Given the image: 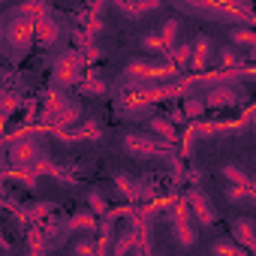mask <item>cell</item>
I'll list each match as a JSON object with an SVG mask.
<instances>
[{
  "label": "cell",
  "instance_id": "6da1fadb",
  "mask_svg": "<svg viewBox=\"0 0 256 256\" xmlns=\"http://www.w3.org/2000/svg\"><path fill=\"white\" fill-rule=\"evenodd\" d=\"M36 6H16L4 16V28H0V36H4V46L10 52L12 60H22L34 46H36Z\"/></svg>",
  "mask_w": 256,
  "mask_h": 256
},
{
  "label": "cell",
  "instance_id": "7a4b0ae2",
  "mask_svg": "<svg viewBox=\"0 0 256 256\" xmlns=\"http://www.w3.org/2000/svg\"><path fill=\"white\" fill-rule=\"evenodd\" d=\"M175 10L208 18V22H223V24H256V16L250 10V4H226V0H208V4H187V0H178Z\"/></svg>",
  "mask_w": 256,
  "mask_h": 256
},
{
  "label": "cell",
  "instance_id": "3957f363",
  "mask_svg": "<svg viewBox=\"0 0 256 256\" xmlns=\"http://www.w3.org/2000/svg\"><path fill=\"white\" fill-rule=\"evenodd\" d=\"M178 82V66L169 64H157V60H130L124 66V88L126 90H139V88H154V84H169Z\"/></svg>",
  "mask_w": 256,
  "mask_h": 256
},
{
  "label": "cell",
  "instance_id": "277c9868",
  "mask_svg": "<svg viewBox=\"0 0 256 256\" xmlns=\"http://www.w3.org/2000/svg\"><path fill=\"white\" fill-rule=\"evenodd\" d=\"M84 66H88V58H84L78 48H66V52H60V54L54 58V64H52V88L66 94L70 88L82 84V82L88 78Z\"/></svg>",
  "mask_w": 256,
  "mask_h": 256
},
{
  "label": "cell",
  "instance_id": "5b68a950",
  "mask_svg": "<svg viewBox=\"0 0 256 256\" xmlns=\"http://www.w3.org/2000/svg\"><path fill=\"white\" fill-rule=\"evenodd\" d=\"M124 151L130 157H139V160H172L175 157L169 142L151 139V136H142V133H126L124 136Z\"/></svg>",
  "mask_w": 256,
  "mask_h": 256
},
{
  "label": "cell",
  "instance_id": "8992f818",
  "mask_svg": "<svg viewBox=\"0 0 256 256\" xmlns=\"http://www.w3.org/2000/svg\"><path fill=\"white\" fill-rule=\"evenodd\" d=\"M172 235H175V241H178L184 250L196 247V238H199V220L193 217V211H190V205H187L184 199H175V211H172Z\"/></svg>",
  "mask_w": 256,
  "mask_h": 256
},
{
  "label": "cell",
  "instance_id": "52a82bcc",
  "mask_svg": "<svg viewBox=\"0 0 256 256\" xmlns=\"http://www.w3.org/2000/svg\"><path fill=\"white\" fill-rule=\"evenodd\" d=\"M42 148L34 136H22L16 142H10V163L12 169H36L40 160H42Z\"/></svg>",
  "mask_w": 256,
  "mask_h": 256
},
{
  "label": "cell",
  "instance_id": "ba28073f",
  "mask_svg": "<svg viewBox=\"0 0 256 256\" xmlns=\"http://www.w3.org/2000/svg\"><path fill=\"white\" fill-rule=\"evenodd\" d=\"M70 106H72V96H66L64 90H46V96H42V112H40V120L46 124V126H60L64 124V118H66V112H70Z\"/></svg>",
  "mask_w": 256,
  "mask_h": 256
},
{
  "label": "cell",
  "instance_id": "9c48e42d",
  "mask_svg": "<svg viewBox=\"0 0 256 256\" xmlns=\"http://www.w3.org/2000/svg\"><path fill=\"white\" fill-rule=\"evenodd\" d=\"M58 40H60V24L54 22L48 6L40 4V12H36V42L40 46H54Z\"/></svg>",
  "mask_w": 256,
  "mask_h": 256
},
{
  "label": "cell",
  "instance_id": "30bf717a",
  "mask_svg": "<svg viewBox=\"0 0 256 256\" xmlns=\"http://www.w3.org/2000/svg\"><path fill=\"white\" fill-rule=\"evenodd\" d=\"M114 112L124 118V120H142V118H157V112H154V106H145V102H136L133 96H126V94H120L118 96V102H114Z\"/></svg>",
  "mask_w": 256,
  "mask_h": 256
},
{
  "label": "cell",
  "instance_id": "8fae6325",
  "mask_svg": "<svg viewBox=\"0 0 256 256\" xmlns=\"http://www.w3.org/2000/svg\"><path fill=\"white\" fill-rule=\"evenodd\" d=\"M184 202L190 205V211H193V217L199 220V226H211L214 220H217V214H214V208H211V202H208V196L202 193V190H187V196H184Z\"/></svg>",
  "mask_w": 256,
  "mask_h": 256
},
{
  "label": "cell",
  "instance_id": "7c38bea8",
  "mask_svg": "<svg viewBox=\"0 0 256 256\" xmlns=\"http://www.w3.org/2000/svg\"><path fill=\"white\" fill-rule=\"evenodd\" d=\"M190 46H193L190 70H193V76H202V72H205V66H208V60H211V54H214V40H211L208 34H199Z\"/></svg>",
  "mask_w": 256,
  "mask_h": 256
},
{
  "label": "cell",
  "instance_id": "4fadbf2b",
  "mask_svg": "<svg viewBox=\"0 0 256 256\" xmlns=\"http://www.w3.org/2000/svg\"><path fill=\"white\" fill-rule=\"evenodd\" d=\"M232 241H238L250 256H256V226L247 217H235L232 220Z\"/></svg>",
  "mask_w": 256,
  "mask_h": 256
},
{
  "label": "cell",
  "instance_id": "5bb4252c",
  "mask_svg": "<svg viewBox=\"0 0 256 256\" xmlns=\"http://www.w3.org/2000/svg\"><path fill=\"white\" fill-rule=\"evenodd\" d=\"M238 102V90L232 84H220V88H211L205 94V106L208 108H229Z\"/></svg>",
  "mask_w": 256,
  "mask_h": 256
},
{
  "label": "cell",
  "instance_id": "9a60e30c",
  "mask_svg": "<svg viewBox=\"0 0 256 256\" xmlns=\"http://www.w3.org/2000/svg\"><path fill=\"white\" fill-rule=\"evenodd\" d=\"M60 229H64V235H70V232H96V214L94 211H78L70 220H64Z\"/></svg>",
  "mask_w": 256,
  "mask_h": 256
},
{
  "label": "cell",
  "instance_id": "2e32d148",
  "mask_svg": "<svg viewBox=\"0 0 256 256\" xmlns=\"http://www.w3.org/2000/svg\"><path fill=\"white\" fill-rule=\"evenodd\" d=\"M114 187L120 190L124 199H130V202L145 199V181H136V178H130V175H114Z\"/></svg>",
  "mask_w": 256,
  "mask_h": 256
},
{
  "label": "cell",
  "instance_id": "e0dca14e",
  "mask_svg": "<svg viewBox=\"0 0 256 256\" xmlns=\"http://www.w3.org/2000/svg\"><path fill=\"white\" fill-rule=\"evenodd\" d=\"M154 10H160L157 0H148V4H114V12H120L126 18H142L145 12H154Z\"/></svg>",
  "mask_w": 256,
  "mask_h": 256
},
{
  "label": "cell",
  "instance_id": "ac0fdd59",
  "mask_svg": "<svg viewBox=\"0 0 256 256\" xmlns=\"http://www.w3.org/2000/svg\"><path fill=\"white\" fill-rule=\"evenodd\" d=\"M178 18H169V22H163V28H160V36H163V46H166V58L172 60V54H175V48H178Z\"/></svg>",
  "mask_w": 256,
  "mask_h": 256
},
{
  "label": "cell",
  "instance_id": "d6986e66",
  "mask_svg": "<svg viewBox=\"0 0 256 256\" xmlns=\"http://www.w3.org/2000/svg\"><path fill=\"white\" fill-rule=\"evenodd\" d=\"M52 211H54L52 202H34V205L18 208V220H22V223H28V220H42V217H48Z\"/></svg>",
  "mask_w": 256,
  "mask_h": 256
},
{
  "label": "cell",
  "instance_id": "ffe728a7",
  "mask_svg": "<svg viewBox=\"0 0 256 256\" xmlns=\"http://www.w3.org/2000/svg\"><path fill=\"white\" fill-rule=\"evenodd\" d=\"M229 40H232V46L247 48V52H253V54H256V30H253V28H232Z\"/></svg>",
  "mask_w": 256,
  "mask_h": 256
},
{
  "label": "cell",
  "instance_id": "44dd1931",
  "mask_svg": "<svg viewBox=\"0 0 256 256\" xmlns=\"http://www.w3.org/2000/svg\"><path fill=\"white\" fill-rule=\"evenodd\" d=\"M211 256H250V253L238 241H232V238H217L211 244Z\"/></svg>",
  "mask_w": 256,
  "mask_h": 256
},
{
  "label": "cell",
  "instance_id": "7402d4cb",
  "mask_svg": "<svg viewBox=\"0 0 256 256\" xmlns=\"http://www.w3.org/2000/svg\"><path fill=\"white\" fill-rule=\"evenodd\" d=\"M151 130L163 139V142H175V124L169 120V118H163V114H157V118H151Z\"/></svg>",
  "mask_w": 256,
  "mask_h": 256
},
{
  "label": "cell",
  "instance_id": "603a6c76",
  "mask_svg": "<svg viewBox=\"0 0 256 256\" xmlns=\"http://www.w3.org/2000/svg\"><path fill=\"white\" fill-rule=\"evenodd\" d=\"M223 175L229 178V184H232V187H241V190H247V193H250V190L256 187V181H253V178H247V175H244V172H241L238 166H232V163H229V166L223 169Z\"/></svg>",
  "mask_w": 256,
  "mask_h": 256
},
{
  "label": "cell",
  "instance_id": "cb8c5ba5",
  "mask_svg": "<svg viewBox=\"0 0 256 256\" xmlns=\"http://www.w3.org/2000/svg\"><path fill=\"white\" fill-rule=\"evenodd\" d=\"M190 60H193V46H190V42H181V46L175 48V54H172V64H175L178 72H181V70H190Z\"/></svg>",
  "mask_w": 256,
  "mask_h": 256
},
{
  "label": "cell",
  "instance_id": "d4e9b609",
  "mask_svg": "<svg viewBox=\"0 0 256 256\" xmlns=\"http://www.w3.org/2000/svg\"><path fill=\"white\" fill-rule=\"evenodd\" d=\"M108 88H106V82L102 78H96V72H88V78L78 84V94H96V96H102Z\"/></svg>",
  "mask_w": 256,
  "mask_h": 256
},
{
  "label": "cell",
  "instance_id": "484cf974",
  "mask_svg": "<svg viewBox=\"0 0 256 256\" xmlns=\"http://www.w3.org/2000/svg\"><path fill=\"white\" fill-rule=\"evenodd\" d=\"M205 108H208L205 100H199V96H184V114H187L190 120H199Z\"/></svg>",
  "mask_w": 256,
  "mask_h": 256
},
{
  "label": "cell",
  "instance_id": "4316f807",
  "mask_svg": "<svg viewBox=\"0 0 256 256\" xmlns=\"http://www.w3.org/2000/svg\"><path fill=\"white\" fill-rule=\"evenodd\" d=\"M88 211H94L96 217H106L108 214V205H106V199H102L100 190H90L88 193Z\"/></svg>",
  "mask_w": 256,
  "mask_h": 256
},
{
  "label": "cell",
  "instance_id": "83f0119b",
  "mask_svg": "<svg viewBox=\"0 0 256 256\" xmlns=\"http://www.w3.org/2000/svg\"><path fill=\"white\" fill-rule=\"evenodd\" d=\"M142 48H145V52H154V54H166V46H163L160 30H157V34H145V36H142Z\"/></svg>",
  "mask_w": 256,
  "mask_h": 256
},
{
  "label": "cell",
  "instance_id": "f1b7e54d",
  "mask_svg": "<svg viewBox=\"0 0 256 256\" xmlns=\"http://www.w3.org/2000/svg\"><path fill=\"white\" fill-rule=\"evenodd\" d=\"M220 64H223V70H238L241 66V54L235 48H220Z\"/></svg>",
  "mask_w": 256,
  "mask_h": 256
},
{
  "label": "cell",
  "instance_id": "f546056e",
  "mask_svg": "<svg viewBox=\"0 0 256 256\" xmlns=\"http://www.w3.org/2000/svg\"><path fill=\"white\" fill-rule=\"evenodd\" d=\"M72 253L76 256H96V241L94 238H82V241H76Z\"/></svg>",
  "mask_w": 256,
  "mask_h": 256
},
{
  "label": "cell",
  "instance_id": "4dcf8cb0",
  "mask_svg": "<svg viewBox=\"0 0 256 256\" xmlns=\"http://www.w3.org/2000/svg\"><path fill=\"white\" fill-rule=\"evenodd\" d=\"M78 133H82V139H100V136H102V130H100L96 120H82Z\"/></svg>",
  "mask_w": 256,
  "mask_h": 256
},
{
  "label": "cell",
  "instance_id": "1f68e13d",
  "mask_svg": "<svg viewBox=\"0 0 256 256\" xmlns=\"http://www.w3.org/2000/svg\"><path fill=\"white\" fill-rule=\"evenodd\" d=\"M226 202H232V205H238V202H247V190H241V187H226Z\"/></svg>",
  "mask_w": 256,
  "mask_h": 256
},
{
  "label": "cell",
  "instance_id": "d6a6232c",
  "mask_svg": "<svg viewBox=\"0 0 256 256\" xmlns=\"http://www.w3.org/2000/svg\"><path fill=\"white\" fill-rule=\"evenodd\" d=\"M18 106V100H16V94H6V106H4V114H10L12 108Z\"/></svg>",
  "mask_w": 256,
  "mask_h": 256
},
{
  "label": "cell",
  "instance_id": "836d02e7",
  "mask_svg": "<svg viewBox=\"0 0 256 256\" xmlns=\"http://www.w3.org/2000/svg\"><path fill=\"white\" fill-rule=\"evenodd\" d=\"M184 118H187V114H184V108H175V112L169 114V120H172V124H184Z\"/></svg>",
  "mask_w": 256,
  "mask_h": 256
},
{
  "label": "cell",
  "instance_id": "e575fe53",
  "mask_svg": "<svg viewBox=\"0 0 256 256\" xmlns=\"http://www.w3.org/2000/svg\"><path fill=\"white\" fill-rule=\"evenodd\" d=\"M244 120H247V124H250V126H256V106H253V108H250V112H247V114H244Z\"/></svg>",
  "mask_w": 256,
  "mask_h": 256
},
{
  "label": "cell",
  "instance_id": "d590c367",
  "mask_svg": "<svg viewBox=\"0 0 256 256\" xmlns=\"http://www.w3.org/2000/svg\"><path fill=\"white\" fill-rule=\"evenodd\" d=\"M133 256H148V253H145V250H136V253H133Z\"/></svg>",
  "mask_w": 256,
  "mask_h": 256
},
{
  "label": "cell",
  "instance_id": "8d00e7d4",
  "mask_svg": "<svg viewBox=\"0 0 256 256\" xmlns=\"http://www.w3.org/2000/svg\"><path fill=\"white\" fill-rule=\"evenodd\" d=\"M28 256H42V253H28Z\"/></svg>",
  "mask_w": 256,
  "mask_h": 256
},
{
  "label": "cell",
  "instance_id": "74e56055",
  "mask_svg": "<svg viewBox=\"0 0 256 256\" xmlns=\"http://www.w3.org/2000/svg\"><path fill=\"white\" fill-rule=\"evenodd\" d=\"M148 256H157V253H148Z\"/></svg>",
  "mask_w": 256,
  "mask_h": 256
}]
</instances>
